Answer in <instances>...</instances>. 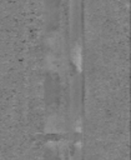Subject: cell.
I'll use <instances>...</instances> for the list:
<instances>
[{
  "instance_id": "1",
  "label": "cell",
  "mask_w": 131,
  "mask_h": 160,
  "mask_svg": "<svg viewBox=\"0 0 131 160\" xmlns=\"http://www.w3.org/2000/svg\"><path fill=\"white\" fill-rule=\"evenodd\" d=\"M72 61L77 69H81V48L79 45H76L72 50Z\"/></svg>"
}]
</instances>
